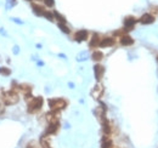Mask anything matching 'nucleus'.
<instances>
[{
  "mask_svg": "<svg viewBox=\"0 0 158 148\" xmlns=\"http://www.w3.org/2000/svg\"><path fill=\"white\" fill-rule=\"evenodd\" d=\"M101 147L102 148H112V141L107 137H105L102 140V143H101Z\"/></svg>",
  "mask_w": 158,
  "mask_h": 148,
  "instance_id": "19",
  "label": "nucleus"
},
{
  "mask_svg": "<svg viewBox=\"0 0 158 148\" xmlns=\"http://www.w3.org/2000/svg\"><path fill=\"white\" fill-rule=\"evenodd\" d=\"M18 90L21 92H23V95H28L32 92V86L28 84H21V85H18Z\"/></svg>",
  "mask_w": 158,
  "mask_h": 148,
  "instance_id": "16",
  "label": "nucleus"
},
{
  "mask_svg": "<svg viewBox=\"0 0 158 148\" xmlns=\"http://www.w3.org/2000/svg\"><path fill=\"white\" fill-rule=\"evenodd\" d=\"M32 10H33V12H34L37 16H43L44 12H45V9H44L41 5H38V4H33V5H32Z\"/></svg>",
  "mask_w": 158,
  "mask_h": 148,
  "instance_id": "14",
  "label": "nucleus"
},
{
  "mask_svg": "<svg viewBox=\"0 0 158 148\" xmlns=\"http://www.w3.org/2000/svg\"><path fill=\"white\" fill-rule=\"evenodd\" d=\"M26 148H37L35 147V142H29L28 145H27V147Z\"/></svg>",
  "mask_w": 158,
  "mask_h": 148,
  "instance_id": "26",
  "label": "nucleus"
},
{
  "mask_svg": "<svg viewBox=\"0 0 158 148\" xmlns=\"http://www.w3.org/2000/svg\"><path fill=\"white\" fill-rule=\"evenodd\" d=\"M12 51H13V54H15V55H18V52H20V47H18L17 45H15V46L12 47Z\"/></svg>",
  "mask_w": 158,
  "mask_h": 148,
  "instance_id": "25",
  "label": "nucleus"
},
{
  "mask_svg": "<svg viewBox=\"0 0 158 148\" xmlns=\"http://www.w3.org/2000/svg\"><path fill=\"white\" fill-rule=\"evenodd\" d=\"M38 66H44V62H40V61H39V62H38Z\"/></svg>",
  "mask_w": 158,
  "mask_h": 148,
  "instance_id": "31",
  "label": "nucleus"
},
{
  "mask_svg": "<svg viewBox=\"0 0 158 148\" xmlns=\"http://www.w3.org/2000/svg\"><path fill=\"white\" fill-rule=\"evenodd\" d=\"M85 60H88V55H87V52H85V51H83V52L78 56L77 61H79V62H80V61H85Z\"/></svg>",
  "mask_w": 158,
  "mask_h": 148,
  "instance_id": "23",
  "label": "nucleus"
},
{
  "mask_svg": "<svg viewBox=\"0 0 158 148\" xmlns=\"http://www.w3.org/2000/svg\"><path fill=\"white\" fill-rule=\"evenodd\" d=\"M91 58L94 60V61H96V62H100L102 58H103V54L101 52V51H94L93 52V55H91Z\"/></svg>",
  "mask_w": 158,
  "mask_h": 148,
  "instance_id": "17",
  "label": "nucleus"
},
{
  "mask_svg": "<svg viewBox=\"0 0 158 148\" xmlns=\"http://www.w3.org/2000/svg\"><path fill=\"white\" fill-rule=\"evenodd\" d=\"M59 56H60V57H62V58H67V56H66V55H63V54H60Z\"/></svg>",
  "mask_w": 158,
  "mask_h": 148,
  "instance_id": "30",
  "label": "nucleus"
},
{
  "mask_svg": "<svg viewBox=\"0 0 158 148\" xmlns=\"http://www.w3.org/2000/svg\"><path fill=\"white\" fill-rule=\"evenodd\" d=\"M27 1H33V0H27Z\"/></svg>",
  "mask_w": 158,
  "mask_h": 148,
  "instance_id": "33",
  "label": "nucleus"
},
{
  "mask_svg": "<svg viewBox=\"0 0 158 148\" xmlns=\"http://www.w3.org/2000/svg\"><path fill=\"white\" fill-rule=\"evenodd\" d=\"M54 17H55V20H57L60 23H66V17H64V16H62L60 12L54 11Z\"/></svg>",
  "mask_w": 158,
  "mask_h": 148,
  "instance_id": "18",
  "label": "nucleus"
},
{
  "mask_svg": "<svg viewBox=\"0 0 158 148\" xmlns=\"http://www.w3.org/2000/svg\"><path fill=\"white\" fill-rule=\"evenodd\" d=\"M43 103H44V100L43 97L38 96V97H33L31 101L28 102V112L29 113H37L43 107Z\"/></svg>",
  "mask_w": 158,
  "mask_h": 148,
  "instance_id": "2",
  "label": "nucleus"
},
{
  "mask_svg": "<svg viewBox=\"0 0 158 148\" xmlns=\"http://www.w3.org/2000/svg\"><path fill=\"white\" fill-rule=\"evenodd\" d=\"M11 20H12L13 22H16V23H18V24H23V22H22V21H20L18 18H11Z\"/></svg>",
  "mask_w": 158,
  "mask_h": 148,
  "instance_id": "27",
  "label": "nucleus"
},
{
  "mask_svg": "<svg viewBox=\"0 0 158 148\" xmlns=\"http://www.w3.org/2000/svg\"><path fill=\"white\" fill-rule=\"evenodd\" d=\"M4 112H5V107H4V105H2V103H0V115H1Z\"/></svg>",
  "mask_w": 158,
  "mask_h": 148,
  "instance_id": "28",
  "label": "nucleus"
},
{
  "mask_svg": "<svg viewBox=\"0 0 158 148\" xmlns=\"http://www.w3.org/2000/svg\"><path fill=\"white\" fill-rule=\"evenodd\" d=\"M59 28L61 29V32L64 33V34H69L71 33V29L66 26V23H59Z\"/></svg>",
  "mask_w": 158,
  "mask_h": 148,
  "instance_id": "20",
  "label": "nucleus"
},
{
  "mask_svg": "<svg viewBox=\"0 0 158 148\" xmlns=\"http://www.w3.org/2000/svg\"><path fill=\"white\" fill-rule=\"evenodd\" d=\"M1 98H2L4 103H5V105H7V106L16 105V103L18 102V100H20V97H18L17 92H16V91H13V90L4 91V92H2V95H1Z\"/></svg>",
  "mask_w": 158,
  "mask_h": 148,
  "instance_id": "1",
  "label": "nucleus"
},
{
  "mask_svg": "<svg viewBox=\"0 0 158 148\" xmlns=\"http://www.w3.org/2000/svg\"><path fill=\"white\" fill-rule=\"evenodd\" d=\"M68 86H69L71 89H73V87H74V84H73V83H69V84H68Z\"/></svg>",
  "mask_w": 158,
  "mask_h": 148,
  "instance_id": "29",
  "label": "nucleus"
},
{
  "mask_svg": "<svg viewBox=\"0 0 158 148\" xmlns=\"http://www.w3.org/2000/svg\"><path fill=\"white\" fill-rule=\"evenodd\" d=\"M100 35L97 34V33H95L93 34V37H91V40H90V43H89V47L90 49H95V47H97L98 46V44H100Z\"/></svg>",
  "mask_w": 158,
  "mask_h": 148,
  "instance_id": "13",
  "label": "nucleus"
},
{
  "mask_svg": "<svg viewBox=\"0 0 158 148\" xmlns=\"http://www.w3.org/2000/svg\"><path fill=\"white\" fill-rule=\"evenodd\" d=\"M101 123H102V130H103L105 135H110L111 134V124H110V121L105 118Z\"/></svg>",
  "mask_w": 158,
  "mask_h": 148,
  "instance_id": "15",
  "label": "nucleus"
},
{
  "mask_svg": "<svg viewBox=\"0 0 158 148\" xmlns=\"http://www.w3.org/2000/svg\"><path fill=\"white\" fill-rule=\"evenodd\" d=\"M137 21H139V20H136V18L133 17V16L126 17L125 20H124V29H123V31H126V32L133 31V28L135 27V23H136Z\"/></svg>",
  "mask_w": 158,
  "mask_h": 148,
  "instance_id": "4",
  "label": "nucleus"
},
{
  "mask_svg": "<svg viewBox=\"0 0 158 148\" xmlns=\"http://www.w3.org/2000/svg\"><path fill=\"white\" fill-rule=\"evenodd\" d=\"M102 94H103V87H102V85H100V84L95 85L93 91H91V96H93L94 98H96V100H98V98L102 96Z\"/></svg>",
  "mask_w": 158,
  "mask_h": 148,
  "instance_id": "9",
  "label": "nucleus"
},
{
  "mask_svg": "<svg viewBox=\"0 0 158 148\" xmlns=\"http://www.w3.org/2000/svg\"><path fill=\"white\" fill-rule=\"evenodd\" d=\"M67 102L63 98H50L49 100V107L51 111H62L66 108Z\"/></svg>",
  "mask_w": 158,
  "mask_h": 148,
  "instance_id": "3",
  "label": "nucleus"
},
{
  "mask_svg": "<svg viewBox=\"0 0 158 148\" xmlns=\"http://www.w3.org/2000/svg\"><path fill=\"white\" fill-rule=\"evenodd\" d=\"M35 1H44V0H35Z\"/></svg>",
  "mask_w": 158,
  "mask_h": 148,
  "instance_id": "32",
  "label": "nucleus"
},
{
  "mask_svg": "<svg viewBox=\"0 0 158 148\" xmlns=\"http://www.w3.org/2000/svg\"><path fill=\"white\" fill-rule=\"evenodd\" d=\"M139 22L141 24H151L155 22V16L152 13H144L140 18H139Z\"/></svg>",
  "mask_w": 158,
  "mask_h": 148,
  "instance_id": "6",
  "label": "nucleus"
},
{
  "mask_svg": "<svg viewBox=\"0 0 158 148\" xmlns=\"http://www.w3.org/2000/svg\"><path fill=\"white\" fill-rule=\"evenodd\" d=\"M60 129V124L59 121H55V123H49V126L45 131V136H50V135H55Z\"/></svg>",
  "mask_w": 158,
  "mask_h": 148,
  "instance_id": "5",
  "label": "nucleus"
},
{
  "mask_svg": "<svg viewBox=\"0 0 158 148\" xmlns=\"http://www.w3.org/2000/svg\"><path fill=\"white\" fill-rule=\"evenodd\" d=\"M105 73V68L101 66V65H95L94 66V74H95V78L97 81H100L102 79V75Z\"/></svg>",
  "mask_w": 158,
  "mask_h": 148,
  "instance_id": "10",
  "label": "nucleus"
},
{
  "mask_svg": "<svg viewBox=\"0 0 158 148\" xmlns=\"http://www.w3.org/2000/svg\"><path fill=\"white\" fill-rule=\"evenodd\" d=\"M88 32L85 31V29H80V31H78V32H75V34H74V40L75 41H78V43H82V41H85L87 39H88Z\"/></svg>",
  "mask_w": 158,
  "mask_h": 148,
  "instance_id": "8",
  "label": "nucleus"
},
{
  "mask_svg": "<svg viewBox=\"0 0 158 148\" xmlns=\"http://www.w3.org/2000/svg\"><path fill=\"white\" fill-rule=\"evenodd\" d=\"M44 4L46 7H52L55 5V0H44Z\"/></svg>",
  "mask_w": 158,
  "mask_h": 148,
  "instance_id": "24",
  "label": "nucleus"
},
{
  "mask_svg": "<svg viewBox=\"0 0 158 148\" xmlns=\"http://www.w3.org/2000/svg\"><path fill=\"white\" fill-rule=\"evenodd\" d=\"M11 74V69L7 68V67H0V75H4V76H9Z\"/></svg>",
  "mask_w": 158,
  "mask_h": 148,
  "instance_id": "21",
  "label": "nucleus"
},
{
  "mask_svg": "<svg viewBox=\"0 0 158 148\" xmlns=\"http://www.w3.org/2000/svg\"><path fill=\"white\" fill-rule=\"evenodd\" d=\"M114 43H116L114 38L106 37V38H102V39L100 40L98 46H100V47H110V46H113V45H114Z\"/></svg>",
  "mask_w": 158,
  "mask_h": 148,
  "instance_id": "7",
  "label": "nucleus"
},
{
  "mask_svg": "<svg viewBox=\"0 0 158 148\" xmlns=\"http://www.w3.org/2000/svg\"><path fill=\"white\" fill-rule=\"evenodd\" d=\"M157 61H158V56H157Z\"/></svg>",
  "mask_w": 158,
  "mask_h": 148,
  "instance_id": "34",
  "label": "nucleus"
},
{
  "mask_svg": "<svg viewBox=\"0 0 158 148\" xmlns=\"http://www.w3.org/2000/svg\"><path fill=\"white\" fill-rule=\"evenodd\" d=\"M45 18H48L49 21H54L55 20V17H54V12H51V11H48V10H45V12H44V15H43Z\"/></svg>",
  "mask_w": 158,
  "mask_h": 148,
  "instance_id": "22",
  "label": "nucleus"
},
{
  "mask_svg": "<svg viewBox=\"0 0 158 148\" xmlns=\"http://www.w3.org/2000/svg\"><path fill=\"white\" fill-rule=\"evenodd\" d=\"M134 44V39L130 37V35H122L121 37V45H123V46H130V45H133Z\"/></svg>",
  "mask_w": 158,
  "mask_h": 148,
  "instance_id": "12",
  "label": "nucleus"
},
{
  "mask_svg": "<svg viewBox=\"0 0 158 148\" xmlns=\"http://www.w3.org/2000/svg\"><path fill=\"white\" fill-rule=\"evenodd\" d=\"M46 120L49 123L59 121V111H51L46 114Z\"/></svg>",
  "mask_w": 158,
  "mask_h": 148,
  "instance_id": "11",
  "label": "nucleus"
}]
</instances>
